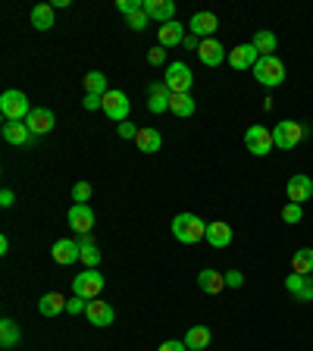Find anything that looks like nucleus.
Listing matches in <instances>:
<instances>
[{"label": "nucleus", "mask_w": 313, "mask_h": 351, "mask_svg": "<svg viewBox=\"0 0 313 351\" xmlns=\"http://www.w3.org/2000/svg\"><path fill=\"white\" fill-rule=\"evenodd\" d=\"M172 235L182 245H198L201 239H207V223L198 213H179V217L172 220Z\"/></svg>", "instance_id": "nucleus-1"}, {"label": "nucleus", "mask_w": 313, "mask_h": 351, "mask_svg": "<svg viewBox=\"0 0 313 351\" xmlns=\"http://www.w3.org/2000/svg\"><path fill=\"white\" fill-rule=\"evenodd\" d=\"M251 73H254V79H257L263 88H279V85L285 82V63L279 60L276 53H273V57H260Z\"/></svg>", "instance_id": "nucleus-2"}, {"label": "nucleus", "mask_w": 313, "mask_h": 351, "mask_svg": "<svg viewBox=\"0 0 313 351\" xmlns=\"http://www.w3.org/2000/svg\"><path fill=\"white\" fill-rule=\"evenodd\" d=\"M0 113H3V120L7 122H25L31 113V104L29 97L23 94V91H3L0 94Z\"/></svg>", "instance_id": "nucleus-3"}, {"label": "nucleus", "mask_w": 313, "mask_h": 351, "mask_svg": "<svg viewBox=\"0 0 313 351\" xmlns=\"http://www.w3.org/2000/svg\"><path fill=\"white\" fill-rule=\"evenodd\" d=\"M166 88L172 91V94H191V85H194V73L185 66V63H169L166 66V75H163Z\"/></svg>", "instance_id": "nucleus-4"}, {"label": "nucleus", "mask_w": 313, "mask_h": 351, "mask_svg": "<svg viewBox=\"0 0 313 351\" xmlns=\"http://www.w3.org/2000/svg\"><path fill=\"white\" fill-rule=\"evenodd\" d=\"M304 135H307V129L301 126V122H295V120H282L276 129H273V142H276V148L291 151V148H298V144L304 142Z\"/></svg>", "instance_id": "nucleus-5"}, {"label": "nucleus", "mask_w": 313, "mask_h": 351, "mask_svg": "<svg viewBox=\"0 0 313 351\" xmlns=\"http://www.w3.org/2000/svg\"><path fill=\"white\" fill-rule=\"evenodd\" d=\"M100 291H104V276L97 270H85V273H79L72 279V295H79L85 301H94Z\"/></svg>", "instance_id": "nucleus-6"}, {"label": "nucleus", "mask_w": 313, "mask_h": 351, "mask_svg": "<svg viewBox=\"0 0 313 351\" xmlns=\"http://www.w3.org/2000/svg\"><path fill=\"white\" fill-rule=\"evenodd\" d=\"M245 144L247 151H251L254 157H267L269 151L276 148V142H273V132H269L267 126H251L245 132Z\"/></svg>", "instance_id": "nucleus-7"}, {"label": "nucleus", "mask_w": 313, "mask_h": 351, "mask_svg": "<svg viewBox=\"0 0 313 351\" xmlns=\"http://www.w3.org/2000/svg\"><path fill=\"white\" fill-rule=\"evenodd\" d=\"M128 110H132V104H128L126 91H107V94H104V113L110 116L113 122H126L128 120Z\"/></svg>", "instance_id": "nucleus-8"}, {"label": "nucleus", "mask_w": 313, "mask_h": 351, "mask_svg": "<svg viewBox=\"0 0 313 351\" xmlns=\"http://www.w3.org/2000/svg\"><path fill=\"white\" fill-rule=\"evenodd\" d=\"M25 126L31 129V135H35V138H41V135H51L53 132V126H57V116H53V110H47V107H31Z\"/></svg>", "instance_id": "nucleus-9"}, {"label": "nucleus", "mask_w": 313, "mask_h": 351, "mask_svg": "<svg viewBox=\"0 0 313 351\" xmlns=\"http://www.w3.org/2000/svg\"><path fill=\"white\" fill-rule=\"evenodd\" d=\"M51 257L60 263V267H69V263L82 261V245H79V242H72V239H60V242H53Z\"/></svg>", "instance_id": "nucleus-10"}, {"label": "nucleus", "mask_w": 313, "mask_h": 351, "mask_svg": "<svg viewBox=\"0 0 313 351\" xmlns=\"http://www.w3.org/2000/svg\"><path fill=\"white\" fill-rule=\"evenodd\" d=\"M188 29H191L194 38H201V41H207V38H213V31L219 29V19L213 13H191V19H188Z\"/></svg>", "instance_id": "nucleus-11"}, {"label": "nucleus", "mask_w": 313, "mask_h": 351, "mask_svg": "<svg viewBox=\"0 0 313 351\" xmlns=\"http://www.w3.org/2000/svg\"><path fill=\"white\" fill-rule=\"evenodd\" d=\"M257 60H260V53H257V47L254 44H239L229 51V66L239 69V73H245V69H254L257 66Z\"/></svg>", "instance_id": "nucleus-12"}, {"label": "nucleus", "mask_w": 313, "mask_h": 351, "mask_svg": "<svg viewBox=\"0 0 313 351\" xmlns=\"http://www.w3.org/2000/svg\"><path fill=\"white\" fill-rule=\"evenodd\" d=\"M0 135H3V142L13 144V148H25V144L35 142V135H31V129L25 126V122H3Z\"/></svg>", "instance_id": "nucleus-13"}, {"label": "nucleus", "mask_w": 313, "mask_h": 351, "mask_svg": "<svg viewBox=\"0 0 313 351\" xmlns=\"http://www.w3.org/2000/svg\"><path fill=\"white\" fill-rule=\"evenodd\" d=\"M69 226H72L79 235H88L94 229V210L88 204H72L69 207Z\"/></svg>", "instance_id": "nucleus-14"}, {"label": "nucleus", "mask_w": 313, "mask_h": 351, "mask_svg": "<svg viewBox=\"0 0 313 351\" xmlns=\"http://www.w3.org/2000/svg\"><path fill=\"white\" fill-rule=\"evenodd\" d=\"M285 194H288V201L291 204H304L310 201V194H313V179L310 176H291L288 185H285Z\"/></svg>", "instance_id": "nucleus-15"}, {"label": "nucleus", "mask_w": 313, "mask_h": 351, "mask_svg": "<svg viewBox=\"0 0 313 351\" xmlns=\"http://www.w3.org/2000/svg\"><path fill=\"white\" fill-rule=\"evenodd\" d=\"M198 57H201L204 66H219L223 60H229V51L219 44L217 38H207V41H201V47H198Z\"/></svg>", "instance_id": "nucleus-16"}, {"label": "nucleus", "mask_w": 313, "mask_h": 351, "mask_svg": "<svg viewBox=\"0 0 313 351\" xmlns=\"http://www.w3.org/2000/svg\"><path fill=\"white\" fill-rule=\"evenodd\" d=\"M144 13L154 23H176V3L172 0H144Z\"/></svg>", "instance_id": "nucleus-17"}, {"label": "nucleus", "mask_w": 313, "mask_h": 351, "mask_svg": "<svg viewBox=\"0 0 313 351\" xmlns=\"http://www.w3.org/2000/svg\"><path fill=\"white\" fill-rule=\"evenodd\" d=\"M172 91L166 88V82H150L148 85V110L150 113H166L169 110Z\"/></svg>", "instance_id": "nucleus-18"}, {"label": "nucleus", "mask_w": 313, "mask_h": 351, "mask_svg": "<svg viewBox=\"0 0 313 351\" xmlns=\"http://www.w3.org/2000/svg\"><path fill=\"white\" fill-rule=\"evenodd\" d=\"M85 317L91 320V326H113V320H116V311H113L107 301H88V311H85Z\"/></svg>", "instance_id": "nucleus-19"}, {"label": "nucleus", "mask_w": 313, "mask_h": 351, "mask_svg": "<svg viewBox=\"0 0 313 351\" xmlns=\"http://www.w3.org/2000/svg\"><path fill=\"white\" fill-rule=\"evenodd\" d=\"M285 289H288L298 301H313V279L310 276L291 273V276H285Z\"/></svg>", "instance_id": "nucleus-20"}, {"label": "nucleus", "mask_w": 313, "mask_h": 351, "mask_svg": "<svg viewBox=\"0 0 313 351\" xmlns=\"http://www.w3.org/2000/svg\"><path fill=\"white\" fill-rule=\"evenodd\" d=\"M207 245L210 248H226L232 245V226L223 223V220H217V223H207Z\"/></svg>", "instance_id": "nucleus-21"}, {"label": "nucleus", "mask_w": 313, "mask_h": 351, "mask_svg": "<svg viewBox=\"0 0 313 351\" xmlns=\"http://www.w3.org/2000/svg\"><path fill=\"white\" fill-rule=\"evenodd\" d=\"M198 285H201V291H207V295H219V291L226 289V273L201 270V273H198Z\"/></svg>", "instance_id": "nucleus-22"}, {"label": "nucleus", "mask_w": 313, "mask_h": 351, "mask_svg": "<svg viewBox=\"0 0 313 351\" xmlns=\"http://www.w3.org/2000/svg\"><path fill=\"white\" fill-rule=\"evenodd\" d=\"M38 311H41V317H57L66 311V298H63L60 291H47L44 298L38 301Z\"/></svg>", "instance_id": "nucleus-23"}, {"label": "nucleus", "mask_w": 313, "mask_h": 351, "mask_svg": "<svg viewBox=\"0 0 313 351\" xmlns=\"http://www.w3.org/2000/svg\"><path fill=\"white\" fill-rule=\"evenodd\" d=\"M185 41V25H179V23H166V25H160V47H176V44H182Z\"/></svg>", "instance_id": "nucleus-24"}, {"label": "nucleus", "mask_w": 313, "mask_h": 351, "mask_svg": "<svg viewBox=\"0 0 313 351\" xmlns=\"http://www.w3.org/2000/svg\"><path fill=\"white\" fill-rule=\"evenodd\" d=\"M135 144H138V151H144V154H156L160 144H163V135L156 132V129H141L138 138H135Z\"/></svg>", "instance_id": "nucleus-25"}, {"label": "nucleus", "mask_w": 313, "mask_h": 351, "mask_svg": "<svg viewBox=\"0 0 313 351\" xmlns=\"http://www.w3.org/2000/svg\"><path fill=\"white\" fill-rule=\"evenodd\" d=\"M19 339H23L19 323L3 317V320H0V345H3V348H13V345H19Z\"/></svg>", "instance_id": "nucleus-26"}, {"label": "nucleus", "mask_w": 313, "mask_h": 351, "mask_svg": "<svg viewBox=\"0 0 313 351\" xmlns=\"http://www.w3.org/2000/svg\"><path fill=\"white\" fill-rule=\"evenodd\" d=\"M31 25H35L38 31L53 29V7L51 3H38V7H31Z\"/></svg>", "instance_id": "nucleus-27"}, {"label": "nucleus", "mask_w": 313, "mask_h": 351, "mask_svg": "<svg viewBox=\"0 0 313 351\" xmlns=\"http://www.w3.org/2000/svg\"><path fill=\"white\" fill-rule=\"evenodd\" d=\"M291 273H301V276H310L313 273V248H301L291 257Z\"/></svg>", "instance_id": "nucleus-28"}, {"label": "nucleus", "mask_w": 313, "mask_h": 351, "mask_svg": "<svg viewBox=\"0 0 313 351\" xmlns=\"http://www.w3.org/2000/svg\"><path fill=\"white\" fill-rule=\"evenodd\" d=\"M185 345H188V351H201V348H207V345H210V329H207V326H188V333H185Z\"/></svg>", "instance_id": "nucleus-29"}, {"label": "nucleus", "mask_w": 313, "mask_h": 351, "mask_svg": "<svg viewBox=\"0 0 313 351\" xmlns=\"http://www.w3.org/2000/svg\"><path fill=\"white\" fill-rule=\"evenodd\" d=\"M254 47H257V53H260V57H273V51H276L279 47V38L273 35V31H257V35H254V41H251Z\"/></svg>", "instance_id": "nucleus-30"}, {"label": "nucleus", "mask_w": 313, "mask_h": 351, "mask_svg": "<svg viewBox=\"0 0 313 351\" xmlns=\"http://www.w3.org/2000/svg\"><path fill=\"white\" fill-rule=\"evenodd\" d=\"M169 113H176V116H182V120L194 116V97L191 94H172L169 97Z\"/></svg>", "instance_id": "nucleus-31"}, {"label": "nucleus", "mask_w": 313, "mask_h": 351, "mask_svg": "<svg viewBox=\"0 0 313 351\" xmlns=\"http://www.w3.org/2000/svg\"><path fill=\"white\" fill-rule=\"evenodd\" d=\"M79 245H82V261L88 270H97V263H100V251H97L94 239H88V235H82V239H75Z\"/></svg>", "instance_id": "nucleus-32"}, {"label": "nucleus", "mask_w": 313, "mask_h": 351, "mask_svg": "<svg viewBox=\"0 0 313 351\" xmlns=\"http://www.w3.org/2000/svg\"><path fill=\"white\" fill-rule=\"evenodd\" d=\"M107 75L104 73H97V69H91L88 75H85V94H100L104 97L107 94Z\"/></svg>", "instance_id": "nucleus-33"}, {"label": "nucleus", "mask_w": 313, "mask_h": 351, "mask_svg": "<svg viewBox=\"0 0 313 351\" xmlns=\"http://www.w3.org/2000/svg\"><path fill=\"white\" fill-rule=\"evenodd\" d=\"M282 220H285V223H288V226H295V223H301V220H304V210H301V204H285V207H282Z\"/></svg>", "instance_id": "nucleus-34"}, {"label": "nucleus", "mask_w": 313, "mask_h": 351, "mask_svg": "<svg viewBox=\"0 0 313 351\" xmlns=\"http://www.w3.org/2000/svg\"><path fill=\"white\" fill-rule=\"evenodd\" d=\"M91 194H94V188H91L88 182H75V185H72V201L75 204H88Z\"/></svg>", "instance_id": "nucleus-35"}, {"label": "nucleus", "mask_w": 313, "mask_h": 351, "mask_svg": "<svg viewBox=\"0 0 313 351\" xmlns=\"http://www.w3.org/2000/svg\"><path fill=\"white\" fill-rule=\"evenodd\" d=\"M126 25L132 31H144V29H148V13H144V10H138V13L126 16Z\"/></svg>", "instance_id": "nucleus-36"}, {"label": "nucleus", "mask_w": 313, "mask_h": 351, "mask_svg": "<svg viewBox=\"0 0 313 351\" xmlns=\"http://www.w3.org/2000/svg\"><path fill=\"white\" fill-rule=\"evenodd\" d=\"M116 132H120V138H126V142H135V138H138V132H141V129L135 126V122H120V126H116Z\"/></svg>", "instance_id": "nucleus-37"}, {"label": "nucleus", "mask_w": 313, "mask_h": 351, "mask_svg": "<svg viewBox=\"0 0 313 351\" xmlns=\"http://www.w3.org/2000/svg\"><path fill=\"white\" fill-rule=\"evenodd\" d=\"M116 7H120L122 16H132L138 10H144V0H116Z\"/></svg>", "instance_id": "nucleus-38"}, {"label": "nucleus", "mask_w": 313, "mask_h": 351, "mask_svg": "<svg viewBox=\"0 0 313 351\" xmlns=\"http://www.w3.org/2000/svg\"><path fill=\"white\" fill-rule=\"evenodd\" d=\"M148 63H150V66H163V63H166V47H160V44L150 47V51H148Z\"/></svg>", "instance_id": "nucleus-39"}, {"label": "nucleus", "mask_w": 313, "mask_h": 351, "mask_svg": "<svg viewBox=\"0 0 313 351\" xmlns=\"http://www.w3.org/2000/svg\"><path fill=\"white\" fill-rule=\"evenodd\" d=\"M245 285V273L241 270H229L226 273V289H241Z\"/></svg>", "instance_id": "nucleus-40"}, {"label": "nucleus", "mask_w": 313, "mask_h": 351, "mask_svg": "<svg viewBox=\"0 0 313 351\" xmlns=\"http://www.w3.org/2000/svg\"><path fill=\"white\" fill-rule=\"evenodd\" d=\"M66 311L69 314H85V311H88V301L79 298V295H72V298L66 301Z\"/></svg>", "instance_id": "nucleus-41"}, {"label": "nucleus", "mask_w": 313, "mask_h": 351, "mask_svg": "<svg viewBox=\"0 0 313 351\" xmlns=\"http://www.w3.org/2000/svg\"><path fill=\"white\" fill-rule=\"evenodd\" d=\"M82 107H85V110H104V97H100V94H85L82 97Z\"/></svg>", "instance_id": "nucleus-42"}, {"label": "nucleus", "mask_w": 313, "mask_h": 351, "mask_svg": "<svg viewBox=\"0 0 313 351\" xmlns=\"http://www.w3.org/2000/svg\"><path fill=\"white\" fill-rule=\"evenodd\" d=\"M156 351H188V345H185V339H169V342H163Z\"/></svg>", "instance_id": "nucleus-43"}, {"label": "nucleus", "mask_w": 313, "mask_h": 351, "mask_svg": "<svg viewBox=\"0 0 313 351\" xmlns=\"http://www.w3.org/2000/svg\"><path fill=\"white\" fill-rule=\"evenodd\" d=\"M13 192H10V188H3V192H0V207H13Z\"/></svg>", "instance_id": "nucleus-44"}, {"label": "nucleus", "mask_w": 313, "mask_h": 351, "mask_svg": "<svg viewBox=\"0 0 313 351\" xmlns=\"http://www.w3.org/2000/svg\"><path fill=\"white\" fill-rule=\"evenodd\" d=\"M182 44H185L188 51H198V47H201V38H194V35H185V41H182Z\"/></svg>", "instance_id": "nucleus-45"}, {"label": "nucleus", "mask_w": 313, "mask_h": 351, "mask_svg": "<svg viewBox=\"0 0 313 351\" xmlns=\"http://www.w3.org/2000/svg\"><path fill=\"white\" fill-rule=\"evenodd\" d=\"M69 3H72V0H53L51 7H53V10H63V7H69Z\"/></svg>", "instance_id": "nucleus-46"}]
</instances>
